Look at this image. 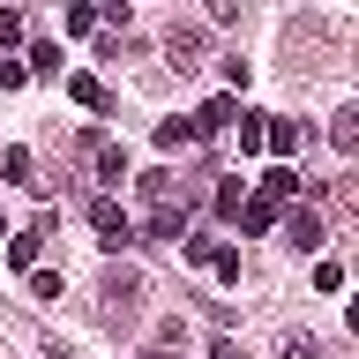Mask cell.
<instances>
[{
    "mask_svg": "<svg viewBox=\"0 0 359 359\" xmlns=\"http://www.w3.org/2000/svg\"><path fill=\"white\" fill-rule=\"evenodd\" d=\"M8 262H15V269L38 262V232H8Z\"/></svg>",
    "mask_w": 359,
    "mask_h": 359,
    "instance_id": "cell-11",
    "label": "cell"
},
{
    "mask_svg": "<svg viewBox=\"0 0 359 359\" xmlns=\"http://www.w3.org/2000/svg\"><path fill=\"white\" fill-rule=\"evenodd\" d=\"M314 292H344V262H314Z\"/></svg>",
    "mask_w": 359,
    "mask_h": 359,
    "instance_id": "cell-16",
    "label": "cell"
},
{
    "mask_svg": "<svg viewBox=\"0 0 359 359\" xmlns=\"http://www.w3.org/2000/svg\"><path fill=\"white\" fill-rule=\"evenodd\" d=\"M83 157L97 165V180H105V187H120V180H128V150H120L105 128H83Z\"/></svg>",
    "mask_w": 359,
    "mask_h": 359,
    "instance_id": "cell-1",
    "label": "cell"
},
{
    "mask_svg": "<svg viewBox=\"0 0 359 359\" xmlns=\"http://www.w3.org/2000/svg\"><path fill=\"white\" fill-rule=\"evenodd\" d=\"M67 97L83 112H105V83H97V75H67Z\"/></svg>",
    "mask_w": 359,
    "mask_h": 359,
    "instance_id": "cell-8",
    "label": "cell"
},
{
    "mask_svg": "<svg viewBox=\"0 0 359 359\" xmlns=\"http://www.w3.org/2000/svg\"><path fill=\"white\" fill-rule=\"evenodd\" d=\"M202 45H210V38H202L195 22H172V30H165V53H172V67H195V60H202Z\"/></svg>",
    "mask_w": 359,
    "mask_h": 359,
    "instance_id": "cell-4",
    "label": "cell"
},
{
    "mask_svg": "<svg viewBox=\"0 0 359 359\" xmlns=\"http://www.w3.org/2000/svg\"><path fill=\"white\" fill-rule=\"evenodd\" d=\"M285 195H299V172H292V165H269L262 172V202H285Z\"/></svg>",
    "mask_w": 359,
    "mask_h": 359,
    "instance_id": "cell-10",
    "label": "cell"
},
{
    "mask_svg": "<svg viewBox=\"0 0 359 359\" xmlns=\"http://www.w3.org/2000/svg\"><path fill=\"white\" fill-rule=\"evenodd\" d=\"M90 224H97V240H105V247H128V240H135L128 210H120L112 195H97V202H90Z\"/></svg>",
    "mask_w": 359,
    "mask_h": 359,
    "instance_id": "cell-2",
    "label": "cell"
},
{
    "mask_svg": "<svg viewBox=\"0 0 359 359\" xmlns=\"http://www.w3.org/2000/svg\"><path fill=\"white\" fill-rule=\"evenodd\" d=\"M210 359H240V344H232V337H217V344H210Z\"/></svg>",
    "mask_w": 359,
    "mask_h": 359,
    "instance_id": "cell-24",
    "label": "cell"
},
{
    "mask_svg": "<svg viewBox=\"0 0 359 359\" xmlns=\"http://www.w3.org/2000/svg\"><path fill=\"white\" fill-rule=\"evenodd\" d=\"M45 359H75V352H60V344H53V352H45Z\"/></svg>",
    "mask_w": 359,
    "mask_h": 359,
    "instance_id": "cell-25",
    "label": "cell"
},
{
    "mask_svg": "<svg viewBox=\"0 0 359 359\" xmlns=\"http://www.w3.org/2000/svg\"><path fill=\"white\" fill-rule=\"evenodd\" d=\"M180 142H195L187 120H157V150H180Z\"/></svg>",
    "mask_w": 359,
    "mask_h": 359,
    "instance_id": "cell-12",
    "label": "cell"
},
{
    "mask_svg": "<svg viewBox=\"0 0 359 359\" xmlns=\"http://www.w3.org/2000/svg\"><path fill=\"white\" fill-rule=\"evenodd\" d=\"M269 224H277V202L247 195V202H240V232H269Z\"/></svg>",
    "mask_w": 359,
    "mask_h": 359,
    "instance_id": "cell-9",
    "label": "cell"
},
{
    "mask_svg": "<svg viewBox=\"0 0 359 359\" xmlns=\"http://www.w3.org/2000/svg\"><path fill=\"white\" fill-rule=\"evenodd\" d=\"M210 269H217L224 285H240V255H232V247H217V255H210Z\"/></svg>",
    "mask_w": 359,
    "mask_h": 359,
    "instance_id": "cell-18",
    "label": "cell"
},
{
    "mask_svg": "<svg viewBox=\"0 0 359 359\" xmlns=\"http://www.w3.org/2000/svg\"><path fill=\"white\" fill-rule=\"evenodd\" d=\"M285 240L292 247H322V210H292V217H285Z\"/></svg>",
    "mask_w": 359,
    "mask_h": 359,
    "instance_id": "cell-7",
    "label": "cell"
},
{
    "mask_svg": "<svg viewBox=\"0 0 359 359\" xmlns=\"http://www.w3.org/2000/svg\"><path fill=\"white\" fill-rule=\"evenodd\" d=\"M0 240H8V232H0Z\"/></svg>",
    "mask_w": 359,
    "mask_h": 359,
    "instance_id": "cell-27",
    "label": "cell"
},
{
    "mask_svg": "<svg viewBox=\"0 0 359 359\" xmlns=\"http://www.w3.org/2000/svg\"><path fill=\"white\" fill-rule=\"evenodd\" d=\"M30 292L38 299H60V269H30Z\"/></svg>",
    "mask_w": 359,
    "mask_h": 359,
    "instance_id": "cell-19",
    "label": "cell"
},
{
    "mask_svg": "<svg viewBox=\"0 0 359 359\" xmlns=\"http://www.w3.org/2000/svg\"><path fill=\"white\" fill-rule=\"evenodd\" d=\"M22 83V60H0V90H15Z\"/></svg>",
    "mask_w": 359,
    "mask_h": 359,
    "instance_id": "cell-23",
    "label": "cell"
},
{
    "mask_svg": "<svg viewBox=\"0 0 359 359\" xmlns=\"http://www.w3.org/2000/svg\"><path fill=\"white\" fill-rule=\"evenodd\" d=\"M142 359H165V352H142Z\"/></svg>",
    "mask_w": 359,
    "mask_h": 359,
    "instance_id": "cell-26",
    "label": "cell"
},
{
    "mask_svg": "<svg viewBox=\"0 0 359 359\" xmlns=\"http://www.w3.org/2000/svg\"><path fill=\"white\" fill-rule=\"evenodd\" d=\"M337 150H359V112H337V128H330Z\"/></svg>",
    "mask_w": 359,
    "mask_h": 359,
    "instance_id": "cell-14",
    "label": "cell"
},
{
    "mask_svg": "<svg viewBox=\"0 0 359 359\" xmlns=\"http://www.w3.org/2000/svg\"><path fill=\"white\" fill-rule=\"evenodd\" d=\"M240 202H247V180H224V187H217V210H224V217H240Z\"/></svg>",
    "mask_w": 359,
    "mask_h": 359,
    "instance_id": "cell-15",
    "label": "cell"
},
{
    "mask_svg": "<svg viewBox=\"0 0 359 359\" xmlns=\"http://www.w3.org/2000/svg\"><path fill=\"white\" fill-rule=\"evenodd\" d=\"M0 45H22V15L15 8H0Z\"/></svg>",
    "mask_w": 359,
    "mask_h": 359,
    "instance_id": "cell-21",
    "label": "cell"
},
{
    "mask_svg": "<svg viewBox=\"0 0 359 359\" xmlns=\"http://www.w3.org/2000/svg\"><path fill=\"white\" fill-rule=\"evenodd\" d=\"M97 30V8H67V38H90Z\"/></svg>",
    "mask_w": 359,
    "mask_h": 359,
    "instance_id": "cell-17",
    "label": "cell"
},
{
    "mask_svg": "<svg viewBox=\"0 0 359 359\" xmlns=\"http://www.w3.org/2000/svg\"><path fill=\"white\" fill-rule=\"evenodd\" d=\"M299 142H307V128H299V120H262V150L292 157V150H299Z\"/></svg>",
    "mask_w": 359,
    "mask_h": 359,
    "instance_id": "cell-6",
    "label": "cell"
},
{
    "mask_svg": "<svg viewBox=\"0 0 359 359\" xmlns=\"http://www.w3.org/2000/svg\"><path fill=\"white\" fill-rule=\"evenodd\" d=\"M232 120H240V105H232V97H210V105H202L195 120H187V128H195V142H202V135H217V128H232Z\"/></svg>",
    "mask_w": 359,
    "mask_h": 359,
    "instance_id": "cell-5",
    "label": "cell"
},
{
    "mask_svg": "<svg viewBox=\"0 0 359 359\" xmlns=\"http://www.w3.org/2000/svg\"><path fill=\"white\" fill-rule=\"evenodd\" d=\"M285 359H322V352H314V337H285Z\"/></svg>",
    "mask_w": 359,
    "mask_h": 359,
    "instance_id": "cell-22",
    "label": "cell"
},
{
    "mask_svg": "<svg viewBox=\"0 0 359 359\" xmlns=\"http://www.w3.org/2000/svg\"><path fill=\"white\" fill-rule=\"evenodd\" d=\"M142 232H150V240H172V247H180V240H187V202H157Z\"/></svg>",
    "mask_w": 359,
    "mask_h": 359,
    "instance_id": "cell-3",
    "label": "cell"
},
{
    "mask_svg": "<svg viewBox=\"0 0 359 359\" xmlns=\"http://www.w3.org/2000/svg\"><path fill=\"white\" fill-rule=\"evenodd\" d=\"M255 150H262V120H247V112H240V157H255Z\"/></svg>",
    "mask_w": 359,
    "mask_h": 359,
    "instance_id": "cell-20",
    "label": "cell"
},
{
    "mask_svg": "<svg viewBox=\"0 0 359 359\" xmlns=\"http://www.w3.org/2000/svg\"><path fill=\"white\" fill-rule=\"evenodd\" d=\"M30 67H38V75H60V45L38 38V45H30Z\"/></svg>",
    "mask_w": 359,
    "mask_h": 359,
    "instance_id": "cell-13",
    "label": "cell"
}]
</instances>
